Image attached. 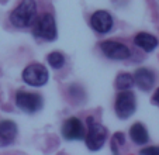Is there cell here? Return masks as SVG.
Returning <instances> with one entry per match:
<instances>
[{
  "mask_svg": "<svg viewBox=\"0 0 159 155\" xmlns=\"http://www.w3.org/2000/svg\"><path fill=\"white\" fill-rule=\"evenodd\" d=\"M125 145V135L123 133H117L114 134L113 140H111V149L114 154H120V147Z\"/></svg>",
  "mask_w": 159,
  "mask_h": 155,
  "instance_id": "16",
  "label": "cell"
},
{
  "mask_svg": "<svg viewBox=\"0 0 159 155\" xmlns=\"http://www.w3.org/2000/svg\"><path fill=\"white\" fill-rule=\"evenodd\" d=\"M129 137H131L132 143H135L137 145H144V144H147L149 141V135H148L147 128L141 123L132 124V127L129 128Z\"/></svg>",
  "mask_w": 159,
  "mask_h": 155,
  "instance_id": "12",
  "label": "cell"
},
{
  "mask_svg": "<svg viewBox=\"0 0 159 155\" xmlns=\"http://www.w3.org/2000/svg\"><path fill=\"white\" fill-rule=\"evenodd\" d=\"M141 154L144 155H159V147H147L141 149Z\"/></svg>",
  "mask_w": 159,
  "mask_h": 155,
  "instance_id": "17",
  "label": "cell"
},
{
  "mask_svg": "<svg viewBox=\"0 0 159 155\" xmlns=\"http://www.w3.org/2000/svg\"><path fill=\"white\" fill-rule=\"evenodd\" d=\"M152 103L156 106H159V87L156 89V92L153 93V96H152Z\"/></svg>",
  "mask_w": 159,
  "mask_h": 155,
  "instance_id": "18",
  "label": "cell"
},
{
  "mask_svg": "<svg viewBox=\"0 0 159 155\" xmlns=\"http://www.w3.org/2000/svg\"><path fill=\"white\" fill-rule=\"evenodd\" d=\"M134 44L137 45V47H139L141 49H144L145 52H151V51H153L158 47L159 41L156 40V37L151 35V34H148V33H139L135 35Z\"/></svg>",
  "mask_w": 159,
  "mask_h": 155,
  "instance_id": "11",
  "label": "cell"
},
{
  "mask_svg": "<svg viewBox=\"0 0 159 155\" xmlns=\"http://www.w3.org/2000/svg\"><path fill=\"white\" fill-rule=\"evenodd\" d=\"M134 85V76L129 73H120L116 79V87L118 90H128Z\"/></svg>",
  "mask_w": 159,
  "mask_h": 155,
  "instance_id": "14",
  "label": "cell"
},
{
  "mask_svg": "<svg viewBox=\"0 0 159 155\" xmlns=\"http://www.w3.org/2000/svg\"><path fill=\"white\" fill-rule=\"evenodd\" d=\"M47 61H48V63L54 69H61L63 65H65V57H63L61 52H58V51L51 52V54L47 57Z\"/></svg>",
  "mask_w": 159,
  "mask_h": 155,
  "instance_id": "15",
  "label": "cell"
},
{
  "mask_svg": "<svg viewBox=\"0 0 159 155\" xmlns=\"http://www.w3.org/2000/svg\"><path fill=\"white\" fill-rule=\"evenodd\" d=\"M90 26L96 33L106 34L113 28V17L106 10H97L90 17Z\"/></svg>",
  "mask_w": 159,
  "mask_h": 155,
  "instance_id": "9",
  "label": "cell"
},
{
  "mask_svg": "<svg viewBox=\"0 0 159 155\" xmlns=\"http://www.w3.org/2000/svg\"><path fill=\"white\" fill-rule=\"evenodd\" d=\"M84 127L80 123V120L76 117H70L62 125V135L65 140L68 141H79L84 138Z\"/></svg>",
  "mask_w": 159,
  "mask_h": 155,
  "instance_id": "8",
  "label": "cell"
},
{
  "mask_svg": "<svg viewBox=\"0 0 159 155\" xmlns=\"http://www.w3.org/2000/svg\"><path fill=\"white\" fill-rule=\"evenodd\" d=\"M33 34L37 38L45 40V41H54L57 38V24H55L54 16L45 13L39 18H35Z\"/></svg>",
  "mask_w": 159,
  "mask_h": 155,
  "instance_id": "2",
  "label": "cell"
},
{
  "mask_svg": "<svg viewBox=\"0 0 159 155\" xmlns=\"http://www.w3.org/2000/svg\"><path fill=\"white\" fill-rule=\"evenodd\" d=\"M16 135H17V125L16 123L10 121V120H3L0 121V138L6 143H11L14 141Z\"/></svg>",
  "mask_w": 159,
  "mask_h": 155,
  "instance_id": "13",
  "label": "cell"
},
{
  "mask_svg": "<svg viewBox=\"0 0 159 155\" xmlns=\"http://www.w3.org/2000/svg\"><path fill=\"white\" fill-rule=\"evenodd\" d=\"M49 73L44 65L41 63H30L23 71V81L30 86H44L48 82Z\"/></svg>",
  "mask_w": 159,
  "mask_h": 155,
  "instance_id": "5",
  "label": "cell"
},
{
  "mask_svg": "<svg viewBox=\"0 0 159 155\" xmlns=\"http://www.w3.org/2000/svg\"><path fill=\"white\" fill-rule=\"evenodd\" d=\"M37 18L35 0H21L20 4L10 13V23L18 28L33 26Z\"/></svg>",
  "mask_w": 159,
  "mask_h": 155,
  "instance_id": "1",
  "label": "cell"
},
{
  "mask_svg": "<svg viewBox=\"0 0 159 155\" xmlns=\"http://www.w3.org/2000/svg\"><path fill=\"white\" fill-rule=\"evenodd\" d=\"M89 128L87 133L84 134V140H86V145L90 151H99L106 143L107 138V130L99 123H94L92 117H89Z\"/></svg>",
  "mask_w": 159,
  "mask_h": 155,
  "instance_id": "3",
  "label": "cell"
},
{
  "mask_svg": "<svg viewBox=\"0 0 159 155\" xmlns=\"http://www.w3.org/2000/svg\"><path fill=\"white\" fill-rule=\"evenodd\" d=\"M116 114L118 119L125 120L128 117H131L135 113L137 109V101H135V96L129 90H121L117 95L116 99Z\"/></svg>",
  "mask_w": 159,
  "mask_h": 155,
  "instance_id": "4",
  "label": "cell"
},
{
  "mask_svg": "<svg viewBox=\"0 0 159 155\" xmlns=\"http://www.w3.org/2000/svg\"><path fill=\"white\" fill-rule=\"evenodd\" d=\"M100 49L103 51V54L110 59L116 61H124L127 58L131 57V51L125 44H121L117 41H104L100 44Z\"/></svg>",
  "mask_w": 159,
  "mask_h": 155,
  "instance_id": "7",
  "label": "cell"
},
{
  "mask_svg": "<svg viewBox=\"0 0 159 155\" xmlns=\"http://www.w3.org/2000/svg\"><path fill=\"white\" fill-rule=\"evenodd\" d=\"M16 105L25 113H35L42 107V99L39 95L30 92H18L16 95Z\"/></svg>",
  "mask_w": 159,
  "mask_h": 155,
  "instance_id": "6",
  "label": "cell"
},
{
  "mask_svg": "<svg viewBox=\"0 0 159 155\" xmlns=\"http://www.w3.org/2000/svg\"><path fill=\"white\" fill-rule=\"evenodd\" d=\"M134 83L141 90L148 92L152 89L153 83H155V75L148 68H139L134 73Z\"/></svg>",
  "mask_w": 159,
  "mask_h": 155,
  "instance_id": "10",
  "label": "cell"
}]
</instances>
